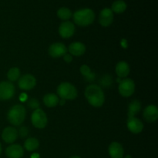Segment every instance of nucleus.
<instances>
[{"instance_id": "f8f14e48", "label": "nucleus", "mask_w": 158, "mask_h": 158, "mask_svg": "<svg viewBox=\"0 0 158 158\" xmlns=\"http://www.w3.org/2000/svg\"><path fill=\"white\" fill-rule=\"evenodd\" d=\"M127 126L128 130L133 134H140L143 130V123L140 119L136 117H128L127 121Z\"/></svg>"}, {"instance_id": "4468645a", "label": "nucleus", "mask_w": 158, "mask_h": 158, "mask_svg": "<svg viewBox=\"0 0 158 158\" xmlns=\"http://www.w3.org/2000/svg\"><path fill=\"white\" fill-rule=\"evenodd\" d=\"M143 119L148 123H154L158 119V108L155 105L151 104L147 106L143 113Z\"/></svg>"}, {"instance_id": "4be33fe9", "label": "nucleus", "mask_w": 158, "mask_h": 158, "mask_svg": "<svg viewBox=\"0 0 158 158\" xmlns=\"http://www.w3.org/2000/svg\"><path fill=\"white\" fill-rule=\"evenodd\" d=\"M127 7V3L123 0H117V1L113 2L110 9L114 13L115 12V13L120 14L125 12Z\"/></svg>"}, {"instance_id": "6ab92c4d", "label": "nucleus", "mask_w": 158, "mask_h": 158, "mask_svg": "<svg viewBox=\"0 0 158 158\" xmlns=\"http://www.w3.org/2000/svg\"><path fill=\"white\" fill-rule=\"evenodd\" d=\"M43 103L47 107H55L59 104L60 98L55 94H47L43 97Z\"/></svg>"}, {"instance_id": "ddd939ff", "label": "nucleus", "mask_w": 158, "mask_h": 158, "mask_svg": "<svg viewBox=\"0 0 158 158\" xmlns=\"http://www.w3.org/2000/svg\"><path fill=\"white\" fill-rule=\"evenodd\" d=\"M18 131L14 127H7L2 133V138L7 143H13L18 138Z\"/></svg>"}, {"instance_id": "473e14b6", "label": "nucleus", "mask_w": 158, "mask_h": 158, "mask_svg": "<svg viewBox=\"0 0 158 158\" xmlns=\"http://www.w3.org/2000/svg\"><path fill=\"white\" fill-rule=\"evenodd\" d=\"M124 158H132V157H131V155H129V154H128V155H127Z\"/></svg>"}, {"instance_id": "1a4fd4ad", "label": "nucleus", "mask_w": 158, "mask_h": 158, "mask_svg": "<svg viewBox=\"0 0 158 158\" xmlns=\"http://www.w3.org/2000/svg\"><path fill=\"white\" fill-rule=\"evenodd\" d=\"M76 31L75 25L70 21H64L59 27V33L63 39H69L74 35Z\"/></svg>"}, {"instance_id": "aec40b11", "label": "nucleus", "mask_w": 158, "mask_h": 158, "mask_svg": "<svg viewBox=\"0 0 158 158\" xmlns=\"http://www.w3.org/2000/svg\"><path fill=\"white\" fill-rule=\"evenodd\" d=\"M141 110V103L139 100H134L130 103L128 106V117H135Z\"/></svg>"}, {"instance_id": "5701e85b", "label": "nucleus", "mask_w": 158, "mask_h": 158, "mask_svg": "<svg viewBox=\"0 0 158 158\" xmlns=\"http://www.w3.org/2000/svg\"><path fill=\"white\" fill-rule=\"evenodd\" d=\"M57 16L63 21H68L73 16V13L68 8L62 7L57 11Z\"/></svg>"}, {"instance_id": "423d86ee", "label": "nucleus", "mask_w": 158, "mask_h": 158, "mask_svg": "<svg viewBox=\"0 0 158 158\" xmlns=\"http://www.w3.org/2000/svg\"><path fill=\"white\" fill-rule=\"evenodd\" d=\"M135 83L131 78H124L120 80L118 86L119 94L123 97H130L135 92Z\"/></svg>"}, {"instance_id": "b1692460", "label": "nucleus", "mask_w": 158, "mask_h": 158, "mask_svg": "<svg viewBox=\"0 0 158 158\" xmlns=\"http://www.w3.org/2000/svg\"><path fill=\"white\" fill-rule=\"evenodd\" d=\"M7 78L9 82H15L20 78V70L18 67H12L8 71Z\"/></svg>"}, {"instance_id": "0eeeda50", "label": "nucleus", "mask_w": 158, "mask_h": 158, "mask_svg": "<svg viewBox=\"0 0 158 158\" xmlns=\"http://www.w3.org/2000/svg\"><path fill=\"white\" fill-rule=\"evenodd\" d=\"M15 86L9 81L0 83V100H8L13 97L15 94Z\"/></svg>"}, {"instance_id": "7ed1b4c3", "label": "nucleus", "mask_w": 158, "mask_h": 158, "mask_svg": "<svg viewBox=\"0 0 158 158\" xmlns=\"http://www.w3.org/2000/svg\"><path fill=\"white\" fill-rule=\"evenodd\" d=\"M26 108L22 104H15L9 109L7 119L13 126H20L26 118Z\"/></svg>"}, {"instance_id": "9d476101", "label": "nucleus", "mask_w": 158, "mask_h": 158, "mask_svg": "<svg viewBox=\"0 0 158 158\" xmlns=\"http://www.w3.org/2000/svg\"><path fill=\"white\" fill-rule=\"evenodd\" d=\"M67 48L66 45L62 43H55L50 45L48 49L49 56L52 58H60L63 57L65 54L67 53Z\"/></svg>"}, {"instance_id": "6e6552de", "label": "nucleus", "mask_w": 158, "mask_h": 158, "mask_svg": "<svg viewBox=\"0 0 158 158\" xmlns=\"http://www.w3.org/2000/svg\"><path fill=\"white\" fill-rule=\"evenodd\" d=\"M18 86L22 90H30L36 86V79L32 74H25L19 79Z\"/></svg>"}, {"instance_id": "2f4dec72", "label": "nucleus", "mask_w": 158, "mask_h": 158, "mask_svg": "<svg viewBox=\"0 0 158 158\" xmlns=\"http://www.w3.org/2000/svg\"><path fill=\"white\" fill-rule=\"evenodd\" d=\"M70 158H81V157H79V156H73V157H71Z\"/></svg>"}, {"instance_id": "cd10ccee", "label": "nucleus", "mask_w": 158, "mask_h": 158, "mask_svg": "<svg viewBox=\"0 0 158 158\" xmlns=\"http://www.w3.org/2000/svg\"><path fill=\"white\" fill-rule=\"evenodd\" d=\"M29 132V129L26 127H21L18 131V135H19L21 138H24V137H27Z\"/></svg>"}, {"instance_id": "a211bd4d", "label": "nucleus", "mask_w": 158, "mask_h": 158, "mask_svg": "<svg viewBox=\"0 0 158 158\" xmlns=\"http://www.w3.org/2000/svg\"><path fill=\"white\" fill-rule=\"evenodd\" d=\"M130 71L131 69L129 64L125 61H120L115 67L116 74L119 78H127L130 74Z\"/></svg>"}, {"instance_id": "72a5a7b5", "label": "nucleus", "mask_w": 158, "mask_h": 158, "mask_svg": "<svg viewBox=\"0 0 158 158\" xmlns=\"http://www.w3.org/2000/svg\"><path fill=\"white\" fill-rule=\"evenodd\" d=\"M1 153H2V145L1 143H0V154H1Z\"/></svg>"}, {"instance_id": "a878e982", "label": "nucleus", "mask_w": 158, "mask_h": 158, "mask_svg": "<svg viewBox=\"0 0 158 158\" xmlns=\"http://www.w3.org/2000/svg\"><path fill=\"white\" fill-rule=\"evenodd\" d=\"M27 105L30 109L34 110L40 108V102L38 101V100L36 98L29 99L27 103Z\"/></svg>"}, {"instance_id": "7c9ffc66", "label": "nucleus", "mask_w": 158, "mask_h": 158, "mask_svg": "<svg viewBox=\"0 0 158 158\" xmlns=\"http://www.w3.org/2000/svg\"><path fill=\"white\" fill-rule=\"evenodd\" d=\"M31 158H40V154H37V153H35V154H33L31 156Z\"/></svg>"}, {"instance_id": "c756f323", "label": "nucleus", "mask_w": 158, "mask_h": 158, "mask_svg": "<svg viewBox=\"0 0 158 158\" xmlns=\"http://www.w3.org/2000/svg\"><path fill=\"white\" fill-rule=\"evenodd\" d=\"M95 78H96V74L94 73V72H92L89 76H88V77H86L85 79H86V81L93 82V81H94Z\"/></svg>"}, {"instance_id": "bb28decb", "label": "nucleus", "mask_w": 158, "mask_h": 158, "mask_svg": "<svg viewBox=\"0 0 158 158\" xmlns=\"http://www.w3.org/2000/svg\"><path fill=\"white\" fill-rule=\"evenodd\" d=\"M80 73H81L82 75L84 77V78H86V77H88V76L89 75V74L92 73V71H91V69L89 68V66H88V65H82L81 66H80Z\"/></svg>"}, {"instance_id": "39448f33", "label": "nucleus", "mask_w": 158, "mask_h": 158, "mask_svg": "<svg viewBox=\"0 0 158 158\" xmlns=\"http://www.w3.org/2000/svg\"><path fill=\"white\" fill-rule=\"evenodd\" d=\"M31 122L35 128L43 129L47 125V115L43 110L38 108L32 112V116H31Z\"/></svg>"}, {"instance_id": "c85d7f7f", "label": "nucleus", "mask_w": 158, "mask_h": 158, "mask_svg": "<svg viewBox=\"0 0 158 158\" xmlns=\"http://www.w3.org/2000/svg\"><path fill=\"white\" fill-rule=\"evenodd\" d=\"M63 57V60H64V61L66 62V63H69L73 61V56L70 55L69 53L65 54Z\"/></svg>"}, {"instance_id": "412c9836", "label": "nucleus", "mask_w": 158, "mask_h": 158, "mask_svg": "<svg viewBox=\"0 0 158 158\" xmlns=\"http://www.w3.org/2000/svg\"><path fill=\"white\" fill-rule=\"evenodd\" d=\"M40 147V141L37 138L35 137H29L26 139V141L24 142V148L27 151H35Z\"/></svg>"}, {"instance_id": "f3484780", "label": "nucleus", "mask_w": 158, "mask_h": 158, "mask_svg": "<svg viewBox=\"0 0 158 158\" xmlns=\"http://www.w3.org/2000/svg\"><path fill=\"white\" fill-rule=\"evenodd\" d=\"M108 152L111 158H123L124 150L121 143L114 141L110 144L108 148Z\"/></svg>"}, {"instance_id": "2eb2a0df", "label": "nucleus", "mask_w": 158, "mask_h": 158, "mask_svg": "<svg viewBox=\"0 0 158 158\" xmlns=\"http://www.w3.org/2000/svg\"><path fill=\"white\" fill-rule=\"evenodd\" d=\"M6 154L8 158H22L24 155V149L19 144H11L6 148Z\"/></svg>"}, {"instance_id": "f03ea898", "label": "nucleus", "mask_w": 158, "mask_h": 158, "mask_svg": "<svg viewBox=\"0 0 158 158\" xmlns=\"http://www.w3.org/2000/svg\"><path fill=\"white\" fill-rule=\"evenodd\" d=\"M74 23L80 26H87L95 20V13L91 9H82L76 11L73 14Z\"/></svg>"}, {"instance_id": "9b49d317", "label": "nucleus", "mask_w": 158, "mask_h": 158, "mask_svg": "<svg viewBox=\"0 0 158 158\" xmlns=\"http://www.w3.org/2000/svg\"><path fill=\"white\" fill-rule=\"evenodd\" d=\"M114 12L109 8H105L99 15V23L103 27H108L114 22Z\"/></svg>"}, {"instance_id": "f257e3e1", "label": "nucleus", "mask_w": 158, "mask_h": 158, "mask_svg": "<svg viewBox=\"0 0 158 158\" xmlns=\"http://www.w3.org/2000/svg\"><path fill=\"white\" fill-rule=\"evenodd\" d=\"M84 95L88 103L94 107H100L105 102V95L103 89L97 84H90L86 86Z\"/></svg>"}, {"instance_id": "dca6fc26", "label": "nucleus", "mask_w": 158, "mask_h": 158, "mask_svg": "<svg viewBox=\"0 0 158 158\" xmlns=\"http://www.w3.org/2000/svg\"><path fill=\"white\" fill-rule=\"evenodd\" d=\"M69 54L73 56H81L86 52V46L81 42H73L67 49Z\"/></svg>"}, {"instance_id": "393cba45", "label": "nucleus", "mask_w": 158, "mask_h": 158, "mask_svg": "<svg viewBox=\"0 0 158 158\" xmlns=\"http://www.w3.org/2000/svg\"><path fill=\"white\" fill-rule=\"evenodd\" d=\"M112 77L110 76L106 75L102 78L101 81H100V85L103 87H108V86H110V85L112 84Z\"/></svg>"}, {"instance_id": "20e7f679", "label": "nucleus", "mask_w": 158, "mask_h": 158, "mask_svg": "<svg viewBox=\"0 0 158 158\" xmlns=\"http://www.w3.org/2000/svg\"><path fill=\"white\" fill-rule=\"evenodd\" d=\"M57 94L60 99L64 100H73L77 98L78 92L73 84L68 82H63L57 87Z\"/></svg>"}]
</instances>
